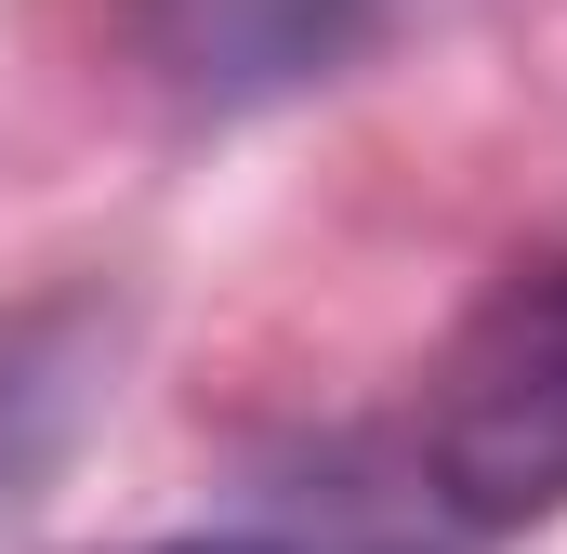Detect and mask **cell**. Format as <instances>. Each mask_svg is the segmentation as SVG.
Masks as SVG:
<instances>
[{"label": "cell", "instance_id": "3", "mask_svg": "<svg viewBox=\"0 0 567 554\" xmlns=\"http://www.w3.org/2000/svg\"><path fill=\"white\" fill-rule=\"evenodd\" d=\"M145 554H278V542H145Z\"/></svg>", "mask_w": 567, "mask_h": 554}, {"label": "cell", "instance_id": "1", "mask_svg": "<svg viewBox=\"0 0 567 554\" xmlns=\"http://www.w3.org/2000/svg\"><path fill=\"white\" fill-rule=\"evenodd\" d=\"M423 475L462 529L567 515V252L462 317L423 383Z\"/></svg>", "mask_w": 567, "mask_h": 554}, {"label": "cell", "instance_id": "2", "mask_svg": "<svg viewBox=\"0 0 567 554\" xmlns=\"http://www.w3.org/2000/svg\"><path fill=\"white\" fill-rule=\"evenodd\" d=\"M133 13H145V53L198 106H265V93L330 80L396 0H133Z\"/></svg>", "mask_w": 567, "mask_h": 554}]
</instances>
